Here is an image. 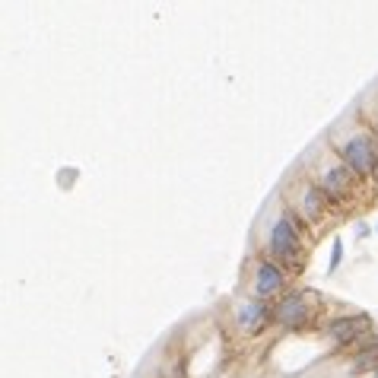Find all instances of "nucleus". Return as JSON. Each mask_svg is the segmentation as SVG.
I'll return each instance as SVG.
<instances>
[{
	"label": "nucleus",
	"mask_w": 378,
	"mask_h": 378,
	"mask_svg": "<svg viewBox=\"0 0 378 378\" xmlns=\"http://www.w3.org/2000/svg\"><path fill=\"white\" fill-rule=\"evenodd\" d=\"M255 289H257V295H276L283 289V270L270 261L261 264L255 274Z\"/></svg>",
	"instance_id": "obj_5"
},
{
	"label": "nucleus",
	"mask_w": 378,
	"mask_h": 378,
	"mask_svg": "<svg viewBox=\"0 0 378 378\" xmlns=\"http://www.w3.org/2000/svg\"><path fill=\"white\" fill-rule=\"evenodd\" d=\"M321 191L331 194V197H343L350 191V172L346 169H327L321 175Z\"/></svg>",
	"instance_id": "obj_6"
},
{
	"label": "nucleus",
	"mask_w": 378,
	"mask_h": 378,
	"mask_svg": "<svg viewBox=\"0 0 378 378\" xmlns=\"http://www.w3.org/2000/svg\"><path fill=\"white\" fill-rule=\"evenodd\" d=\"M375 378H378V372H375Z\"/></svg>",
	"instance_id": "obj_11"
},
{
	"label": "nucleus",
	"mask_w": 378,
	"mask_h": 378,
	"mask_svg": "<svg viewBox=\"0 0 378 378\" xmlns=\"http://www.w3.org/2000/svg\"><path fill=\"white\" fill-rule=\"evenodd\" d=\"M305 318H308V312H305V299H302V295H286V299L276 305V321H280L283 327H299Z\"/></svg>",
	"instance_id": "obj_4"
},
{
	"label": "nucleus",
	"mask_w": 378,
	"mask_h": 378,
	"mask_svg": "<svg viewBox=\"0 0 378 378\" xmlns=\"http://www.w3.org/2000/svg\"><path fill=\"white\" fill-rule=\"evenodd\" d=\"M327 334H331L340 346H353L359 337L369 334V318H365V315H356V318H340V321H334V324L327 327Z\"/></svg>",
	"instance_id": "obj_3"
},
{
	"label": "nucleus",
	"mask_w": 378,
	"mask_h": 378,
	"mask_svg": "<svg viewBox=\"0 0 378 378\" xmlns=\"http://www.w3.org/2000/svg\"><path fill=\"white\" fill-rule=\"evenodd\" d=\"M270 251H274L280 261H286V264H295L299 261V251H302V245H299V236H295V226H293V219H280V223L270 229Z\"/></svg>",
	"instance_id": "obj_2"
},
{
	"label": "nucleus",
	"mask_w": 378,
	"mask_h": 378,
	"mask_svg": "<svg viewBox=\"0 0 378 378\" xmlns=\"http://www.w3.org/2000/svg\"><path fill=\"white\" fill-rule=\"evenodd\" d=\"M261 321H264V305L261 302H245V305L238 308L236 324L242 327V331H255V327H261Z\"/></svg>",
	"instance_id": "obj_7"
},
{
	"label": "nucleus",
	"mask_w": 378,
	"mask_h": 378,
	"mask_svg": "<svg viewBox=\"0 0 378 378\" xmlns=\"http://www.w3.org/2000/svg\"><path fill=\"white\" fill-rule=\"evenodd\" d=\"M305 210L312 213V217H321V210H324V194H321V191H308L305 194Z\"/></svg>",
	"instance_id": "obj_9"
},
{
	"label": "nucleus",
	"mask_w": 378,
	"mask_h": 378,
	"mask_svg": "<svg viewBox=\"0 0 378 378\" xmlns=\"http://www.w3.org/2000/svg\"><path fill=\"white\" fill-rule=\"evenodd\" d=\"M337 264H340V242L334 245V257H331V267H337Z\"/></svg>",
	"instance_id": "obj_10"
},
{
	"label": "nucleus",
	"mask_w": 378,
	"mask_h": 378,
	"mask_svg": "<svg viewBox=\"0 0 378 378\" xmlns=\"http://www.w3.org/2000/svg\"><path fill=\"white\" fill-rule=\"evenodd\" d=\"M340 153H343L346 166H350L356 175H375L378 150H375V143H372L369 137H353L350 143H343V147H340Z\"/></svg>",
	"instance_id": "obj_1"
},
{
	"label": "nucleus",
	"mask_w": 378,
	"mask_h": 378,
	"mask_svg": "<svg viewBox=\"0 0 378 378\" xmlns=\"http://www.w3.org/2000/svg\"><path fill=\"white\" fill-rule=\"evenodd\" d=\"M353 369L356 372H378V350H365L362 356L353 362Z\"/></svg>",
	"instance_id": "obj_8"
}]
</instances>
